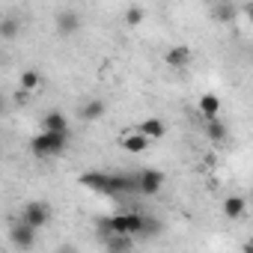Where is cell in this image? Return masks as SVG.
I'll return each mask as SVG.
<instances>
[{"instance_id":"cell-20","label":"cell","mask_w":253,"mask_h":253,"mask_svg":"<svg viewBox=\"0 0 253 253\" xmlns=\"http://www.w3.org/2000/svg\"><path fill=\"white\" fill-rule=\"evenodd\" d=\"M161 232V223H158V217H152V214H143V232H140V238H152V235H158Z\"/></svg>"},{"instance_id":"cell-22","label":"cell","mask_w":253,"mask_h":253,"mask_svg":"<svg viewBox=\"0 0 253 253\" xmlns=\"http://www.w3.org/2000/svg\"><path fill=\"white\" fill-rule=\"evenodd\" d=\"M12 101H15V104H27V101H30V92H24V89H18V92L12 95Z\"/></svg>"},{"instance_id":"cell-14","label":"cell","mask_w":253,"mask_h":253,"mask_svg":"<svg viewBox=\"0 0 253 253\" xmlns=\"http://www.w3.org/2000/svg\"><path fill=\"white\" fill-rule=\"evenodd\" d=\"M122 217H125V235L140 238V232H143V211H122Z\"/></svg>"},{"instance_id":"cell-2","label":"cell","mask_w":253,"mask_h":253,"mask_svg":"<svg viewBox=\"0 0 253 253\" xmlns=\"http://www.w3.org/2000/svg\"><path fill=\"white\" fill-rule=\"evenodd\" d=\"M66 146H69V131H39V134L30 140V152H33L36 158L60 155Z\"/></svg>"},{"instance_id":"cell-15","label":"cell","mask_w":253,"mask_h":253,"mask_svg":"<svg viewBox=\"0 0 253 253\" xmlns=\"http://www.w3.org/2000/svg\"><path fill=\"white\" fill-rule=\"evenodd\" d=\"M119 146H122L125 152H146V149H149V140H146L143 134H137V131H128V134L119 140Z\"/></svg>"},{"instance_id":"cell-11","label":"cell","mask_w":253,"mask_h":253,"mask_svg":"<svg viewBox=\"0 0 253 253\" xmlns=\"http://www.w3.org/2000/svg\"><path fill=\"white\" fill-rule=\"evenodd\" d=\"M42 131H69V119L60 110H48L42 116Z\"/></svg>"},{"instance_id":"cell-3","label":"cell","mask_w":253,"mask_h":253,"mask_svg":"<svg viewBox=\"0 0 253 253\" xmlns=\"http://www.w3.org/2000/svg\"><path fill=\"white\" fill-rule=\"evenodd\" d=\"M27 226H33L36 232L42 229V226H48V220H51V206L45 203V200H30L24 209H21V214H18Z\"/></svg>"},{"instance_id":"cell-5","label":"cell","mask_w":253,"mask_h":253,"mask_svg":"<svg viewBox=\"0 0 253 253\" xmlns=\"http://www.w3.org/2000/svg\"><path fill=\"white\" fill-rule=\"evenodd\" d=\"M164 188V173L161 170H140L137 173V194L143 197H152Z\"/></svg>"},{"instance_id":"cell-8","label":"cell","mask_w":253,"mask_h":253,"mask_svg":"<svg viewBox=\"0 0 253 253\" xmlns=\"http://www.w3.org/2000/svg\"><path fill=\"white\" fill-rule=\"evenodd\" d=\"M137 134H143L149 143H155V140H161V137L167 134V125H164V119H158V116H149V119H143V122H140Z\"/></svg>"},{"instance_id":"cell-10","label":"cell","mask_w":253,"mask_h":253,"mask_svg":"<svg viewBox=\"0 0 253 253\" xmlns=\"http://www.w3.org/2000/svg\"><path fill=\"white\" fill-rule=\"evenodd\" d=\"M223 214H226L229 220H241V217L247 214V200L238 197V194L226 197V200H223Z\"/></svg>"},{"instance_id":"cell-9","label":"cell","mask_w":253,"mask_h":253,"mask_svg":"<svg viewBox=\"0 0 253 253\" xmlns=\"http://www.w3.org/2000/svg\"><path fill=\"white\" fill-rule=\"evenodd\" d=\"M104 110H107V104H104L101 98H89L86 104H81V110H78V116H81L84 122H98V119L104 116Z\"/></svg>"},{"instance_id":"cell-6","label":"cell","mask_w":253,"mask_h":253,"mask_svg":"<svg viewBox=\"0 0 253 253\" xmlns=\"http://www.w3.org/2000/svg\"><path fill=\"white\" fill-rule=\"evenodd\" d=\"M54 24H57V33L60 36H72L81 30V12L78 9H60L54 15Z\"/></svg>"},{"instance_id":"cell-1","label":"cell","mask_w":253,"mask_h":253,"mask_svg":"<svg viewBox=\"0 0 253 253\" xmlns=\"http://www.w3.org/2000/svg\"><path fill=\"white\" fill-rule=\"evenodd\" d=\"M81 185L89 188V191H98V194H137V176H131V173L92 170V173L81 176Z\"/></svg>"},{"instance_id":"cell-23","label":"cell","mask_w":253,"mask_h":253,"mask_svg":"<svg viewBox=\"0 0 253 253\" xmlns=\"http://www.w3.org/2000/svg\"><path fill=\"white\" fill-rule=\"evenodd\" d=\"M6 110H9V98L0 92V113H6Z\"/></svg>"},{"instance_id":"cell-25","label":"cell","mask_w":253,"mask_h":253,"mask_svg":"<svg viewBox=\"0 0 253 253\" xmlns=\"http://www.w3.org/2000/svg\"><path fill=\"white\" fill-rule=\"evenodd\" d=\"M57 253H78V250H72V247H60Z\"/></svg>"},{"instance_id":"cell-17","label":"cell","mask_w":253,"mask_h":253,"mask_svg":"<svg viewBox=\"0 0 253 253\" xmlns=\"http://www.w3.org/2000/svg\"><path fill=\"white\" fill-rule=\"evenodd\" d=\"M200 113H203L206 119H217V113H220V98H217L214 92H206V95L200 98Z\"/></svg>"},{"instance_id":"cell-7","label":"cell","mask_w":253,"mask_h":253,"mask_svg":"<svg viewBox=\"0 0 253 253\" xmlns=\"http://www.w3.org/2000/svg\"><path fill=\"white\" fill-rule=\"evenodd\" d=\"M191 60H194V51L188 48V45H173V48H167V54H164V63L170 66V69H188L191 66Z\"/></svg>"},{"instance_id":"cell-13","label":"cell","mask_w":253,"mask_h":253,"mask_svg":"<svg viewBox=\"0 0 253 253\" xmlns=\"http://www.w3.org/2000/svg\"><path fill=\"white\" fill-rule=\"evenodd\" d=\"M101 241H104L107 253H131V244H134V238H128V235H107Z\"/></svg>"},{"instance_id":"cell-21","label":"cell","mask_w":253,"mask_h":253,"mask_svg":"<svg viewBox=\"0 0 253 253\" xmlns=\"http://www.w3.org/2000/svg\"><path fill=\"white\" fill-rule=\"evenodd\" d=\"M143 15H146L143 6H128V9H125V24H131V27H134V24L143 21Z\"/></svg>"},{"instance_id":"cell-24","label":"cell","mask_w":253,"mask_h":253,"mask_svg":"<svg viewBox=\"0 0 253 253\" xmlns=\"http://www.w3.org/2000/svg\"><path fill=\"white\" fill-rule=\"evenodd\" d=\"M241 253H253V244H250V241H244V247H241Z\"/></svg>"},{"instance_id":"cell-18","label":"cell","mask_w":253,"mask_h":253,"mask_svg":"<svg viewBox=\"0 0 253 253\" xmlns=\"http://www.w3.org/2000/svg\"><path fill=\"white\" fill-rule=\"evenodd\" d=\"M39 86H42V75H39V69H24V72H21V89L33 95Z\"/></svg>"},{"instance_id":"cell-19","label":"cell","mask_w":253,"mask_h":253,"mask_svg":"<svg viewBox=\"0 0 253 253\" xmlns=\"http://www.w3.org/2000/svg\"><path fill=\"white\" fill-rule=\"evenodd\" d=\"M211 15H214V21L229 24V21L235 18V6H232V3H211Z\"/></svg>"},{"instance_id":"cell-12","label":"cell","mask_w":253,"mask_h":253,"mask_svg":"<svg viewBox=\"0 0 253 253\" xmlns=\"http://www.w3.org/2000/svg\"><path fill=\"white\" fill-rule=\"evenodd\" d=\"M203 128H206V137H209L214 146H223V143H226V125H223L220 119H206Z\"/></svg>"},{"instance_id":"cell-16","label":"cell","mask_w":253,"mask_h":253,"mask_svg":"<svg viewBox=\"0 0 253 253\" xmlns=\"http://www.w3.org/2000/svg\"><path fill=\"white\" fill-rule=\"evenodd\" d=\"M21 36V18L18 15H3L0 18V39H15Z\"/></svg>"},{"instance_id":"cell-4","label":"cell","mask_w":253,"mask_h":253,"mask_svg":"<svg viewBox=\"0 0 253 253\" xmlns=\"http://www.w3.org/2000/svg\"><path fill=\"white\" fill-rule=\"evenodd\" d=\"M36 235H39V232H36L33 226H27L21 217H15L12 226H9V238H12V244H15L18 250H30V247L36 244Z\"/></svg>"}]
</instances>
